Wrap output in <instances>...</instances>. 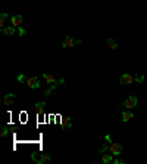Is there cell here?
Returning a JSON list of instances; mask_svg holds the SVG:
<instances>
[{
	"mask_svg": "<svg viewBox=\"0 0 147 164\" xmlns=\"http://www.w3.org/2000/svg\"><path fill=\"white\" fill-rule=\"evenodd\" d=\"M79 43H81V40H75V38H72L71 36H66L65 37V40H63V43H62V47L71 49V47H74L75 44H79Z\"/></svg>",
	"mask_w": 147,
	"mask_h": 164,
	"instance_id": "6da1fadb",
	"label": "cell"
},
{
	"mask_svg": "<svg viewBox=\"0 0 147 164\" xmlns=\"http://www.w3.org/2000/svg\"><path fill=\"white\" fill-rule=\"evenodd\" d=\"M137 102H138L137 96L131 95V96H128V98H127V101L122 104V107H125L127 109H131V108H134V107H137Z\"/></svg>",
	"mask_w": 147,
	"mask_h": 164,
	"instance_id": "7a4b0ae2",
	"label": "cell"
},
{
	"mask_svg": "<svg viewBox=\"0 0 147 164\" xmlns=\"http://www.w3.org/2000/svg\"><path fill=\"white\" fill-rule=\"evenodd\" d=\"M15 101H16V95H13V93H7V95H4V98L1 99V102H3L4 107H10V105H13Z\"/></svg>",
	"mask_w": 147,
	"mask_h": 164,
	"instance_id": "3957f363",
	"label": "cell"
},
{
	"mask_svg": "<svg viewBox=\"0 0 147 164\" xmlns=\"http://www.w3.org/2000/svg\"><path fill=\"white\" fill-rule=\"evenodd\" d=\"M27 86L30 89H38L40 87V80L37 77H28L27 78Z\"/></svg>",
	"mask_w": 147,
	"mask_h": 164,
	"instance_id": "277c9868",
	"label": "cell"
},
{
	"mask_svg": "<svg viewBox=\"0 0 147 164\" xmlns=\"http://www.w3.org/2000/svg\"><path fill=\"white\" fill-rule=\"evenodd\" d=\"M110 152L115 155V157H118V155H121V152H122V149H124V146L121 145V144H110Z\"/></svg>",
	"mask_w": 147,
	"mask_h": 164,
	"instance_id": "5b68a950",
	"label": "cell"
},
{
	"mask_svg": "<svg viewBox=\"0 0 147 164\" xmlns=\"http://www.w3.org/2000/svg\"><path fill=\"white\" fill-rule=\"evenodd\" d=\"M135 81V77L132 74H124L121 77V84H132Z\"/></svg>",
	"mask_w": 147,
	"mask_h": 164,
	"instance_id": "8992f818",
	"label": "cell"
},
{
	"mask_svg": "<svg viewBox=\"0 0 147 164\" xmlns=\"http://www.w3.org/2000/svg\"><path fill=\"white\" fill-rule=\"evenodd\" d=\"M63 83H65V78H60L59 81H56L55 84H52V86H50L47 90L44 92V95H46V96H50V95H52V92L56 89V86H59V84H63Z\"/></svg>",
	"mask_w": 147,
	"mask_h": 164,
	"instance_id": "52a82bcc",
	"label": "cell"
},
{
	"mask_svg": "<svg viewBox=\"0 0 147 164\" xmlns=\"http://www.w3.org/2000/svg\"><path fill=\"white\" fill-rule=\"evenodd\" d=\"M1 33H3L4 36H13V34L16 33V27H13V25H12V27H6V28L3 27V28H1Z\"/></svg>",
	"mask_w": 147,
	"mask_h": 164,
	"instance_id": "ba28073f",
	"label": "cell"
},
{
	"mask_svg": "<svg viewBox=\"0 0 147 164\" xmlns=\"http://www.w3.org/2000/svg\"><path fill=\"white\" fill-rule=\"evenodd\" d=\"M52 160V157L49 155V154H41L40 155V158H34V161L38 164H43V163H47V161H50Z\"/></svg>",
	"mask_w": 147,
	"mask_h": 164,
	"instance_id": "9c48e42d",
	"label": "cell"
},
{
	"mask_svg": "<svg viewBox=\"0 0 147 164\" xmlns=\"http://www.w3.org/2000/svg\"><path fill=\"white\" fill-rule=\"evenodd\" d=\"M10 24H12L13 27H21V24H22V17H21V15H13V17L10 18Z\"/></svg>",
	"mask_w": 147,
	"mask_h": 164,
	"instance_id": "30bf717a",
	"label": "cell"
},
{
	"mask_svg": "<svg viewBox=\"0 0 147 164\" xmlns=\"http://www.w3.org/2000/svg\"><path fill=\"white\" fill-rule=\"evenodd\" d=\"M43 77H44V80H46V83H47V84H55V83H56V78L50 73H44V74H43Z\"/></svg>",
	"mask_w": 147,
	"mask_h": 164,
	"instance_id": "8fae6325",
	"label": "cell"
},
{
	"mask_svg": "<svg viewBox=\"0 0 147 164\" xmlns=\"http://www.w3.org/2000/svg\"><path fill=\"white\" fill-rule=\"evenodd\" d=\"M44 109H46V104L44 102H37L36 104V112L38 115L44 114Z\"/></svg>",
	"mask_w": 147,
	"mask_h": 164,
	"instance_id": "7c38bea8",
	"label": "cell"
},
{
	"mask_svg": "<svg viewBox=\"0 0 147 164\" xmlns=\"http://www.w3.org/2000/svg\"><path fill=\"white\" fill-rule=\"evenodd\" d=\"M132 118H134V114H132L131 111H124V112H122V121H124V123H127V121L132 120Z\"/></svg>",
	"mask_w": 147,
	"mask_h": 164,
	"instance_id": "4fadbf2b",
	"label": "cell"
},
{
	"mask_svg": "<svg viewBox=\"0 0 147 164\" xmlns=\"http://www.w3.org/2000/svg\"><path fill=\"white\" fill-rule=\"evenodd\" d=\"M102 161L105 164H109V163H113V157L110 155V154H105L103 157H102Z\"/></svg>",
	"mask_w": 147,
	"mask_h": 164,
	"instance_id": "5bb4252c",
	"label": "cell"
},
{
	"mask_svg": "<svg viewBox=\"0 0 147 164\" xmlns=\"http://www.w3.org/2000/svg\"><path fill=\"white\" fill-rule=\"evenodd\" d=\"M62 126L71 127V126H72V124H71V118H69V117H63V118H62Z\"/></svg>",
	"mask_w": 147,
	"mask_h": 164,
	"instance_id": "9a60e30c",
	"label": "cell"
},
{
	"mask_svg": "<svg viewBox=\"0 0 147 164\" xmlns=\"http://www.w3.org/2000/svg\"><path fill=\"white\" fill-rule=\"evenodd\" d=\"M108 44H109V47L112 49V50H115V49L118 47V43H116L113 38H109V40H108Z\"/></svg>",
	"mask_w": 147,
	"mask_h": 164,
	"instance_id": "2e32d148",
	"label": "cell"
},
{
	"mask_svg": "<svg viewBox=\"0 0 147 164\" xmlns=\"http://www.w3.org/2000/svg\"><path fill=\"white\" fill-rule=\"evenodd\" d=\"M6 19H7V14H0V27L3 28V25H4V22H6Z\"/></svg>",
	"mask_w": 147,
	"mask_h": 164,
	"instance_id": "e0dca14e",
	"label": "cell"
},
{
	"mask_svg": "<svg viewBox=\"0 0 147 164\" xmlns=\"http://www.w3.org/2000/svg\"><path fill=\"white\" fill-rule=\"evenodd\" d=\"M7 132H9V129H7V126H3V127L0 129V136H1V138H4V136L7 135Z\"/></svg>",
	"mask_w": 147,
	"mask_h": 164,
	"instance_id": "ac0fdd59",
	"label": "cell"
},
{
	"mask_svg": "<svg viewBox=\"0 0 147 164\" xmlns=\"http://www.w3.org/2000/svg\"><path fill=\"white\" fill-rule=\"evenodd\" d=\"M109 148H110V144H109V145H102V146H99V152H100V154H103V152H106Z\"/></svg>",
	"mask_w": 147,
	"mask_h": 164,
	"instance_id": "d6986e66",
	"label": "cell"
},
{
	"mask_svg": "<svg viewBox=\"0 0 147 164\" xmlns=\"http://www.w3.org/2000/svg\"><path fill=\"white\" fill-rule=\"evenodd\" d=\"M16 78H18V81H21V83H22V81H27V78H25V75H24V74H19Z\"/></svg>",
	"mask_w": 147,
	"mask_h": 164,
	"instance_id": "ffe728a7",
	"label": "cell"
},
{
	"mask_svg": "<svg viewBox=\"0 0 147 164\" xmlns=\"http://www.w3.org/2000/svg\"><path fill=\"white\" fill-rule=\"evenodd\" d=\"M143 80H144V75H140V77H138V75H135V81H138V83H141Z\"/></svg>",
	"mask_w": 147,
	"mask_h": 164,
	"instance_id": "44dd1931",
	"label": "cell"
},
{
	"mask_svg": "<svg viewBox=\"0 0 147 164\" xmlns=\"http://www.w3.org/2000/svg\"><path fill=\"white\" fill-rule=\"evenodd\" d=\"M18 34L19 36H24V34H25V30H24L22 27H18Z\"/></svg>",
	"mask_w": 147,
	"mask_h": 164,
	"instance_id": "7402d4cb",
	"label": "cell"
}]
</instances>
